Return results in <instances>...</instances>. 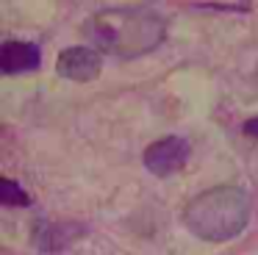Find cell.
<instances>
[{
  "mask_svg": "<svg viewBox=\"0 0 258 255\" xmlns=\"http://www.w3.org/2000/svg\"><path fill=\"white\" fill-rule=\"evenodd\" d=\"M86 36L95 42L97 50L114 53L119 58H136L164 42L167 22L164 17L142 9H114L100 11L84 25Z\"/></svg>",
  "mask_w": 258,
  "mask_h": 255,
  "instance_id": "6da1fadb",
  "label": "cell"
},
{
  "mask_svg": "<svg viewBox=\"0 0 258 255\" xmlns=\"http://www.w3.org/2000/svg\"><path fill=\"white\" fill-rule=\"evenodd\" d=\"M252 214V200L239 186H214L197 194L183 208V225L197 238L222 244L244 233Z\"/></svg>",
  "mask_w": 258,
  "mask_h": 255,
  "instance_id": "7a4b0ae2",
  "label": "cell"
},
{
  "mask_svg": "<svg viewBox=\"0 0 258 255\" xmlns=\"http://www.w3.org/2000/svg\"><path fill=\"white\" fill-rule=\"evenodd\" d=\"M191 155V147L186 139L180 136H164L158 142H153L150 147L145 150L142 161H145L147 172H153L156 177H169L175 172H180L186 166Z\"/></svg>",
  "mask_w": 258,
  "mask_h": 255,
  "instance_id": "3957f363",
  "label": "cell"
},
{
  "mask_svg": "<svg viewBox=\"0 0 258 255\" xmlns=\"http://www.w3.org/2000/svg\"><path fill=\"white\" fill-rule=\"evenodd\" d=\"M103 70V58L97 53V47H84V44H75L58 53L56 58V72L58 78H67L75 83H89L100 75Z\"/></svg>",
  "mask_w": 258,
  "mask_h": 255,
  "instance_id": "277c9868",
  "label": "cell"
},
{
  "mask_svg": "<svg viewBox=\"0 0 258 255\" xmlns=\"http://www.w3.org/2000/svg\"><path fill=\"white\" fill-rule=\"evenodd\" d=\"M42 64V53L34 42H23V39H6L0 44V72L3 75H23V72H34Z\"/></svg>",
  "mask_w": 258,
  "mask_h": 255,
  "instance_id": "5b68a950",
  "label": "cell"
},
{
  "mask_svg": "<svg viewBox=\"0 0 258 255\" xmlns=\"http://www.w3.org/2000/svg\"><path fill=\"white\" fill-rule=\"evenodd\" d=\"M0 203L9 205V208H12V205H20V208H23V205H31V197L23 192V186H20L17 180L3 177V180H0Z\"/></svg>",
  "mask_w": 258,
  "mask_h": 255,
  "instance_id": "8992f818",
  "label": "cell"
},
{
  "mask_svg": "<svg viewBox=\"0 0 258 255\" xmlns=\"http://www.w3.org/2000/svg\"><path fill=\"white\" fill-rule=\"evenodd\" d=\"M241 131L247 133V136H252V139H258V116H252V119H247L244 125H241Z\"/></svg>",
  "mask_w": 258,
  "mask_h": 255,
  "instance_id": "52a82bcc",
  "label": "cell"
}]
</instances>
